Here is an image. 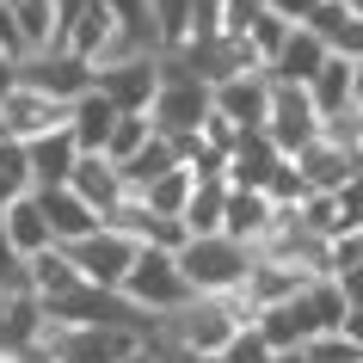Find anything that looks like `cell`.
<instances>
[{
	"label": "cell",
	"mask_w": 363,
	"mask_h": 363,
	"mask_svg": "<svg viewBox=\"0 0 363 363\" xmlns=\"http://www.w3.org/2000/svg\"><path fill=\"white\" fill-rule=\"evenodd\" d=\"M62 123H68V105H56L50 93L25 86V80L6 93V105H0V130L13 135V142H38V135L62 130Z\"/></svg>",
	"instance_id": "cell-9"
},
{
	"label": "cell",
	"mask_w": 363,
	"mask_h": 363,
	"mask_svg": "<svg viewBox=\"0 0 363 363\" xmlns=\"http://www.w3.org/2000/svg\"><path fill=\"white\" fill-rule=\"evenodd\" d=\"M326 56H333V50H326V38L314 31V25H289L284 50L271 56L265 74H271V80H289V86H308V80L326 68Z\"/></svg>",
	"instance_id": "cell-12"
},
{
	"label": "cell",
	"mask_w": 363,
	"mask_h": 363,
	"mask_svg": "<svg viewBox=\"0 0 363 363\" xmlns=\"http://www.w3.org/2000/svg\"><path fill=\"white\" fill-rule=\"evenodd\" d=\"M172 167H185V160H179V148H172V135H160L154 130L148 135V148L135 154V160H123V185H130V191H142V185H154V179H160V172H172Z\"/></svg>",
	"instance_id": "cell-25"
},
{
	"label": "cell",
	"mask_w": 363,
	"mask_h": 363,
	"mask_svg": "<svg viewBox=\"0 0 363 363\" xmlns=\"http://www.w3.org/2000/svg\"><path fill=\"white\" fill-rule=\"evenodd\" d=\"M19 80L50 93L56 105H74L80 93H93V62H80L74 50H38V56L19 62Z\"/></svg>",
	"instance_id": "cell-6"
},
{
	"label": "cell",
	"mask_w": 363,
	"mask_h": 363,
	"mask_svg": "<svg viewBox=\"0 0 363 363\" xmlns=\"http://www.w3.org/2000/svg\"><path fill=\"white\" fill-rule=\"evenodd\" d=\"M191 6L197 0H148V25H154V50L160 56L185 50V38H191Z\"/></svg>",
	"instance_id": "cell-26"
},
{
	"label": "cell",
	"mask_w": 363,
	"mask_h": 363,
	"mask_svg": "<svg viewBox=\"0 0 363 363\" xmlns=\"http://www.w3.org/2000/svg\"><path fill=\"white\" fill-rule=\"evenodd\" d=\"M265 197L277 203V210H302V197H308V185H302V172H296V160H284V167L265 179Z\"/></svg>",
	"instance_id": "cell-33"
},
{
	"label": "cell",
	"mask_w": 363,
	"mask_h": 363,
	"mask_svg": "<svg viewBox=\"0 0 363 363\" xmlns=\"http://www.w3.org/2000/svg\"><path fill=\"white\" fill-rule=\"evenodd\" d=\"M252 326L265 333V345H271V351H302V345H314V339H320V326H314V314H308V302H302V296H289V302L265 308V314H259Z\"/></svg>",
	"instance_id": "cell-16"
},
{
	"label": "cell",
	"mask_w": 363,
	"mask_h": 363,
	"mask_svg": "<svg viewBox=\"0 0 363 363\" xmlns=\"http://www.w3.org/2000/svg\"><path fill=\"white\" fill-rule=\"evenodd\" d=\"M289 154L271 142L265 130H247L240 142H234V154H228V185H240V191H265V179L277 167H284Z\"/></svg>",
	"instance_id": "cell-14"
},
{
	"label": "cell",
	"mask_w": 363,
	"mask_h": 363,
	"mask_svg": "<svg viewBox=\"0 0 363 363\" xmlns=\"http://www.w3.org/2000/svg\"><path fill=\"white\" fill-rule=\"evenodd\" d=\"M148 135H154V117H148V111H123V117L111 123V142H105V160H111V167L135 160V154L148 148Z\"/></svg>",
	"instance_id": "cell-30"
},
{
	"label": "cell",
	"mask_w": 363,
	"mask_h": 363,
	"mask_svg": "<svg viewBox=\"0 0 363 363\" xmlns=\"http://www.w3.org/2000/svg\"><path fill=\"white\" fill-rule=\"evenodd\" d=\"M31 191V160H25V142L13 135H0V210L13 203V197Z\"/></svg>",
	"instance_id": "cell-31"
},
{
	"label": "cell",
	"mask_w": 363,
	"mask_h": 363,
	"mask_svg": "<svg viewBox=\"0 0 363 363\" xmlns=\"http://www.w3.org/2000/svg\"><path fill=\"white\" fill-rule=\"evenodd\" d=\"M25 160H31V191H56V185H68L80 167V142L74 130L62 123V130L38 135V142H25Z\"/></svg>",
	"instance_id": "cell-10"
},
{
	"label": "cell",
	"mask_w": 363,
	"mask_h": 363,
	"mask_svg": "<svg viewBox=\"0 0 363 363\" xmlns=\"http://www.w3.org/2000/svg\"><path fill=\"white\" fill-rule=\"evenodd\" d=\"M308 25L326 38V50L345 62H363V19H351L345 6H333V0H320L314 13H308Z\"/></svg>",
	"instance_id": "cell-22"
},
{
	"label": "cell",
	"mask_w": 363,
	"mask_h": 363,
	"mask_svg": "<svg viewBox=\"0 0 363 363\" xmlns=\"http://www.w3.org/2000/svg\"><path fill=\"white\" fill-rule=\"evenodd\" d=\"M216 111L228 117L234 130H265V111H271V74L252 68V74H234L216 86Z\"/></svg>",
	"instance_id": "cell-11"
},
{
	"label": "cell",
	"mask_w": 363,
	"mask_h": 363,
	"mask_svg": "<svg viewBox=\"0 0 363 363\" xmlns=\"http://www.w3.org/2000/svg\"><path fill=\"white\" fill-rule=\"evenodd\" d=\"M93 86L117 111H148L154 93H160V56H130V62H111V68H93Z\"/></svg>",
	"instance_id": "cell-8"
},
{
	"label": "cell",
	"mask_w": 363,
	"mask_h": 363,
	"mask_svg": "<svg viewBox=\"0 0 363 363\" xmlns=\"http://www.w3.org/2000/svg\"><path fill=\"white\" fill-rule=\"evenodd\" d=\"M43 345L56 363H123L148 339L130 326H43Z\"/></svg>",
	"instance_id": "cell-4"
},
{
	"label": "cell",
	"mask_w": 363,
	"mask_h": 363,
	"mask_svg": "<svg viewBox=\"0 0 363 363\" xmlns=\"http://www.w3.org/2000/svg\"><path fill=\"white\" fill-rule=\"evenodd\" d=\"M25 284H31V296H62V289L80 284L74 259H68V247H43L25 259Z\"/></svg>",
	"instance_id": "cell-23"
},
{
	"label": "cell",
	"mask_w": 363,
	"mask_h": 363,
	"mask_svg": "<svg viewBox=\"0 0 363 363\" xmlns=\"http://www.w3.org/2000/svg\"><path fill=\"white\" fill-rule=\"evenodd\" d=\"M130 308H142L148 320H160V314H179V308L191 302V284H185V271H179V252H160V247H142L135 252L130 277H123V289H117Z\"/></svg>",
	"instance_id": "cell-2"
},
{
	"label": "cell",
	"mask_w": 363,
	"mask_h": 363,
	"mask_svg": "<svg viewBox=\"0 0 363 363\" xmlns=\"http://www.w3.org/2000/svg\"><path fill=\"white\" fill-rule=\"evenodd\" d=\"M271 363H308V345L302 351H271Z\"/></svg>",
	"instance_id": "cell-38"
},
{
	"label": "cell",
	"mask_w": 363,
	"mask_h": 363,
	"mask_svg": "<svg viewBox=\"0 0 363 363\" xmlns=\"http://www.w3.org/2000/svg\"><path fill=\"white\" fill-rule=\"evenodd\" d=\"M0 135H6V130H0Z\"/></svg>",
	"instance_id": "cell-41"
},
{
	"label": "cell",
	"mask_w": 363,
	"mask_h": 363,
	"mask_svg": "<svg viewBox=\"0 0 363 363\" xmlns=\"http://www.w3.org/2000/svg\"><path fill=\"white\" fill-rule=\"evenodd\" d=\"M210 111H216V86L160 68V93H154V105H148V117H154V130H160V135H197Z\"/></svg>",
	"instance_id": "cell-3"
},
{
	"label": "cell",
	"mask_w": 363,
	"mask_h": 363,
	"mask_svg": "<svg viewBox=\"0 0 363 363\" xmlns=\"http://www.w3.org/2000/svg\"><path fill=\"white\" fill-rule=\"evenodd\" d=\"M135 252H142V240H130V234H117V228H105V222H99L86 240H74V247H68V259H74L80 284L123 289V277H130V265H135Z\"/></svg>",
	"instance_id": "cell-5"
},
{
	"label": "cell",
	"mask_w": 363,
	"mask_h": 363,
	"mask_svg": "<svg viewBox=\"0 0 363 363\" xmlns=\"http://www.w3.org/2000/svg\"><path fill=\"white\" fill-rule=\"evenodd\" d=\"M222 210H228V179H197V191L179 222L191 234H222Z\"/></svg>",
	"instance_id": "cell-27"
},
{
	"label": "cell",
	"mask_w": 363,
	"mask_h": 363,
	"mask_svg": "<svg viewBox=\"0 0 363 363\" xmlns=\"http://www.w3.org/2000/svg\"><path fill=\"white\" fill-rule=\"evenodd\" d=\"M185 240H191V228L179 216H148V228H142V247H160V252H179Z\"/></svg>",
	"instance_id": "cell-34"
},
{
	"label": "cell",
	"mask_w": 363,
	"mask_h": 363,
	"mask_svg": "<svg viewBox=\"0 0 363 363\" xmlns=\"http://www.w3.org/2000/svg\"><path fill=\"white\" fill-rule=\"evenodd\" d=\"M289 160H296V172H302L308 191H345V185H351V154H345L333 135H314V142L296 148Z\"/></svg>",
	"instance_id": "cell-15"
},
{
	"label": "cell",
	"mask_w": 363,
	"mask_h": 363,
	"mask_svg": "<svg viewBox=\"0 0 363 363\" xmlns=\"http://www.w3.org/2000/svg\"><path fill=\"white\" fill-rule=\"evenodd\" d=\"M13 86H19V62L0 56V105H6V93H13Z\"/></svg>",
	"instance_id": "cell-36"
},
{
	"label": "cell",
	"mask_w": 363,
	"mask_h": 363,
	"mask_svg": "<svg viewBox=\"0 0 363 363\" xmlns=\"http://www.w3.org/2000/svg\"><path fill=\"white\" fill-rule=\"evenodd\" d=\"M351 105L363 111V62H351Z\"/></svg>",
	"instance_id": "cell-37"
},
{
	"label": "cell",
	"mask_w": 363,
	"mask_h": 363,
	"mask_svg": "<svg viewBox=\"0 0 363 363\" xmlns=\"http://www.w3.org/2000/svg\"><path fill=\"white\" fill-rule=\"evenodd\" d=\"M117 105L105 93H80L74 105H68V130H74V142H80V154H105V142H111V123H117Z\"/></svg>",
	"instance_id": "cell-20"
},
{
	"label": "cell",
	"mask_w": 363,
	"mask_h": 363,
	"mask_svg": "<svg viewBox=\"0 0 363 363\" xmlns=\"http://www.w3.org/2000/svg\"><path fill=\"white\" fill-rule=\"evenodd\" d=\"M123 363H160V357H154V345H135V351H130Z\"/></svg>",
	"instance_id": "cell-39"
},
{
	"label": "cell",
	"mask_w": 363,
	"mask_h": 363,
	"mask_svg": "<svg viewBox=\"0 0 363 363\" xmlns=\"http://www.w3.org/2000/svg\"><path fill=\"white\" fill-rule=\"evenodd\" d=\"M0 302H6V284H0Z\"/></svg>",
	"instance_id": "cell-40"
},
{
	"label": "cell",
	"mask_w": 363,
	"mask_h": 363,
	"mask_svg": "<svg viewBox=\"0 0 363 363\" xmlns=\"http://www.w3.org/2000/svg\"><path fill=\"white\" fill-rule=\"evenodd\" d=\"M191 191H197V172H191V167H172V172H160L154 185H142V197H148L154 216H185Z\"/></svg>",
	"instance_id": "cell-28"
},
{
	"label": "cell",
	"mask_w": 363,
	"mask_h": 363,
	"mask_svg": "<svg viewBox=\"0 0 363 363\" xmlns=\"http://www.w3.org/2000/svg\"><path fill=\"white\" fill-rule=\"evenodd\" d=\"M0 234H6V247L19 252V259H31V252H43V247H56V234H50V222H43V210H38V197H31V191L13 197V203L0 210Z\"/></svg>",
	"instance_id": "cell-19"
},
{
	"label": "cell",
	"mask_w": 363,
	"mask_h": 363,
	"mask_svg": "<svg viewBox=\"0 0 363 363\" xmlns=\"http://www.w3.org/2000/svg\"><path fill=\"white\" fill-rule=\"evenodd\" d=\"M31 197H38V210H43V222H50V234H56V247H74V240H86V234L99 228L93 203H86L74 185H56V191H31Z\"/></svg>",
	"instance_id": "cell-13"
},
{
	"label": "cell",
	"mask_w": 363,
	"mask_h": 363,
	"mask_svg": "<svg viewBox=\"0 0 363 363\" xmlns=\"http://www.w3.org/2000/svg\"><path fill=\"white\" fill-rule=\"evenodd\" d=\"M308 99H314V111H320V130L333 123V117L357 111V105H351V62H345V56H326V68L308 80Z\"/></svg>",
	"instance_id": "cell-21"
},
{
	"label": "cell",
	"mask_w": 363,
	"mask_h": 363,
	"mask_svg": "<svg viewBox=\"0 0 363 363\" xmlns=\"http://www.w3.org/2000/svg\"><path fill=\"white\" fill-rule=\"evenodd\" d=\"M271 222H277V203H271L265 191H240V185H228V210H222V234H234V240L259 247V240L271 234Z\"/></svg>",
	"instance_id": "cell-17"
},
{
	"label": "cell",
	"mask_w": 363,
	"mask_h": 363,
	"mask_svg": "<svg viewBox=\"0 0 363 363\" xmlns=\"http://www.w3.org/2000/svg\"><path fill=\"white\" fill-rule=\"evenodd\" d=\"M302 302H308V314H314V326H320V333H339L345 314H351V302H345V284H339V277H314V284L302 289Z\"/></svg>",
	"instance_id": "cell-29"
},
{
	"label": "cell",
	"mask_w": 363,
	"mask_h": 363,
	"mask_svg": "<svg viewBox=\"0 0 363 363\" xmlns=\"http://www.w3.org/2000/svg\"><path fill=\"white\" fill-rule=\"evenodd\" d=\"M216 363H271V345H265V333H259V326H240V333L216 351Z\"/></svg>",
	"instance_id": "cell-32"
},
{
	"label": "cell",
	"mask_w": 363,
	"mask_h": 363,
	"mask_svg": "<svg viewBox=\"0 0 363 363\" xmlns=\"http://www.w3.org/2000/svg\"><path fill=\"white\" fill-rule=\"evenodd\" d=\"M265 135L277 142L284 154L308 148L314 135H320V111H314V99L308 86H289V80H271V111H265Z\"/></svg>",
	"instance_id": "cell-7"
},
{
	"label": "cell",
	"mask_w": 363,
	"mask_h": 363,
	"mask_svg": "<svg viewBox=\"0 0 363 363\" xmlns=\"http://www.w3.org/2000/svg\"><path fill=\"white\" fill-rule=\"evenodd\" d=\"M6 13H13V25L25 38V56L56 50V0H6Z\"/></svg>",
	"instance_id": "cell-24"
},
{
	"label": "cell",
	"mask_w": 363,
	"mask_h": 363,
	"mask_svg": "<svg viewBox=\"0 0 363 363\" xmlns=\"http://www.w3.org/2000/svg\"><path fill=\"white\" fill-rule=\"evenodd\" d=\"M265 6L277 13V19H289V25H308V13H314L320 0H265Z\"/></svg>",
	"instance_id": "cell-35"
},
{
	"label": "cell",
	"mask_w": 363,
	"mask_h": 363,
	"mask_svg": "<svg viewBox=\"0 0 363 363\" xmlns=\"http://www.w3.org/2000/svg\"><path fill=\"white\" fill-rule=\"evenodd\" d=\"M259 252L247 240H234V234H191L185 247H179V271H185V284L191 296H228V289L247 284V271Z\"/></svg>",
	"instance_id": "cell-1"
},
{
	"label": "cell",
	"mask_w": 363,
	"mask_h": 363,
	"mask_svg": "<svg viewBox=\"0 0 363 363\" xmlns=\"http://www.w3.org/2000/svg\"><path fill=\"white\" fill-rule=\"evenodd\" d=\"M68 185H74V191L93 203L99 222H105V216L123 203V191H130V185H123V172H117L105 154H80V167H74V179H68Z\"/></svg>",
	"instance_id": "cell-18"
}]
</instances>
